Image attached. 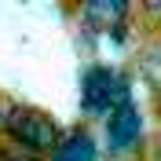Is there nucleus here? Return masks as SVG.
<instances>
[{
	"label": "nucleus",
	"instance_id": "nucleus-1",
	"mask_svg": "<svg viewBox=\"0 0 161 161\" xmlns=\"http://www.w3.org/2000/svg\"><path fill=\"white\" fill-rule=\"evenodd\" d=\"M0 136L8 139V147L30 154V158L48 161L55 147L62 143L66 128L40 106H26V103H4L0 99Z\"/></svg>",
	"mask_w": 161,
	"mask_h": 161
},
{
	"label": "nucleus",
	"instance_id": "nucleus-2",
	"mask_svg": "<svg viewBox=\"0 0 161 161\" xmlns=\"http://www.w3.org/2000/svg\"><path fill=\"white\" fill-rule=\"evenodd\" d=\"M132 95V77L114 62H92L80 73V114L84 117H110Z\"/></svg>",
	"mask_w": 161,
	"mask_h": 161
},
{
	"label": "nucleus",
	"instance_id": "nucleus-3",
	"mask_svg": "<svg viewBox=\"0 0 161 161\" xmlns=\"http://www.w3.org/2000/svg\"><path fill=\"white\" fill-rule=\"evenodd\" d=\"M103 143H106L103 150L114 161L143 154V147H147V114H143V106L136 99H128L125 106H117L103 121Z\"/></svg>",
	"mask_w": 161,
	"mask_h": 161
},
{
	"label": "nucleus",
	"instance_id": "nucleus-4",
	"mask_svg": "<svg viewBox=\"0 0 161 161\" xmlns=\"http://www.w3.org/2000/svg\"><path fill=\"white\" fill-rule=\"evenodd\" d=\"M73 15L84 26V33H92V37H110L114 44H125L128 40V30H132L128 22L136 15V8H132L128 0H88Z\"/></svg>",
	"mask_w": 161,
	"mask_h": 161
},
{
	"label": "nucleus",
	"instance_id": "nucleus-5",
	"mask_svg": "<svg viewBox=\"0 0 161 161\" xmlns=\"http://www.w3.org/2000/svg\"><path fill=\"white\" fill-rule=\"evenodd\" d=\"M99 158H103V147L95 143V136L77 125L62 136V143L55 147V154L48 161H99Z\"/></svg>",
	"mask_w": 161,
	"mask_h": 161
},
{
	"label": "nucleus",
	"instance_id": "nucleus-6",
	"mask_svg": "<svg viewBox=\"0 0 161 161\" xmlns=\"http://www.w3.org/2000/svg\"><path fill=\"white\" fill-rule=\"evenodd\" d=\"M139 77L147 80L150 95L161 103V33L150 37V40L139 48Z\"/></svg>",
	"mask_w": 161,
	"mask_h": 161
},
{
	"label": "nucleus",
	"instance_id": "nucleus-7",
	"mask_svg": "<svg viewBox=\"0 0 161 161\" xmlns=\"http://www.w3.org/2000/svg\"><path fill=\"white\" fill-rule=\"evenodd\" d=\"M0 161H40V158H30V154L15 150V147H0Z\"/></svg>",
	"mask_w": 161,
	"mask_h": 161
},
{
	"label": "nucleus",
	"instance_id": "nucleus-8",
	"mask_svg": "<svg viewBox=\"0 0 161 161\" xmlns=\"http://www.w3.org/2000/svg\"><path fill=\"white\" fill-rule=\"evenodd\" d=\"M143 15H158V19H161V4H147V8H143Z\"/></svg>",
	"mask_w": 161,
	"mask_h": 161
},
{
	"label": "nucleus",
	"instance_id": "nucleus-9",
	"mask_svg": "<svg viewBox=\"0 0 161 161\" xmlns=\"http://www.w3.org/2000/svg\"><path fill=\"white\" fill-rule=\"evenodd\" d=\"M150 161H161V136H158V143H154V150H150Z\"/></svg>",
	"mask_w": 161,
	"mask_h": 161
}]
</instances>
